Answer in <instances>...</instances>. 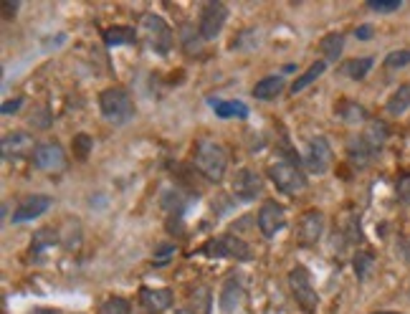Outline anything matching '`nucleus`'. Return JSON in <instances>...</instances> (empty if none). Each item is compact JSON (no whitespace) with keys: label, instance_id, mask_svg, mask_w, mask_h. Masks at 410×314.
<instances>
[{"label":"nucleus","instance_id":"1","mask_svg":"<svg viewBox=\"0 0 410 314\" xmlns=\"http://www.w3.org/2000/svg\"><path fill=\"white\" fill-rule=\"evenodd\" d=\"M193 168L208 182H221L228 170V152L213 139H200L193 152Z\"/></svg>","mask_w":410,"mask_h":314},{"label":"nucleus","instance_id":"2","mask_svg":"<svg viewBox=\"0 0 410 314\" xmlns=\"http://www.w3.org/2000/svg\"><path fill=\"white\" fill-rule=\"evenodd\" d=\"M99 112L104 120H109L112 125H127L132 120L137 107L134 99L129 96V92L122 87H109L99 94Z\"/></svg>","mask_w":410,"mask_h":314},{"label":"nucleus","instance_id":"3","mask_svg":"<svg viewBox=\"0 0 410 314\" xmlns=\"http://www.w3.org/2000/svg\"><path fill=\"white\" fill-rule=\"evenodd\" d=\"M266 172H269V180L276 185V190L286 195H297L307 188V175L294 160H276V163L269 165Z\"/></svg>","mask_w":410,"mask_h":314},{"label":"nucleus","instance_id":"4","mask_svg":"<svg viewBox=\"0 0 410 314\" xmlns=\"http://www.w3.org/2000/svg\"><path fill=\"white\" fill-rule=\"evenodd\" d=\"M198 253H203V256H208V258L251 261V246H248L246 241H241L236 233H221V236H215V239H210Z\"/></svg>","mask_w":410,"mask_h":314},{"label":"nucleus","instance_id":"5","mask_svg":"<svg viewBox=\"0 0 410 314\" xmlns=\"http://www.w3.org/2000/svg\"><path fill=\"white\" fill-rule=\"evenodd\" d=\"M142 31H145L147 44H150V49L155 51V54H160V56H167V54H170L172 44H175V33H172V28L167 25V20H165L162 15L147 13L145 18H142Z\"/></svg>","mask_w":410,"mask_h":314},{"label":"nucleus","instance_id":"6","mask_svg":"<svg viewBox=\"0 0 410 314\" xmlns=\"http://www.w3.org/2000/svg\"><path fill=\"white\" fill-rule=\"evenodd\" d=\"M289 289L297 299V304L307 314H314L319 307V294H316L314 284H312V274L307 271V266H294L289 271Z\"/></svg>","mask_w":410,"mask_h":314},{"label":"nucleus","instance_id":"7","mask_svg":"<svg viewBox=\"0 0 410 314\" xmlns=\"http://www.w3.org/2000/svg\"><path fill=\"white\" fill-rule=\"evenodd\" d=\"M226 20H228V6L226 3H221V0L203 3L200 20H198V33H200L203 41H213V38L223 31Z\"/></svg>","mask_w":410,"mask_h":314},{"label":"nucleus","instance_id":"8","mask_svg":"<svg viewBox=\"0 0 410 314\" xmlns=\"http://www.w3.org/2000/svg\"><path fill=\"white\" fill-rule=\"evenodd\" d=\"M31 160L41 172H49V175L61 172V170H66V165H69L66 150H63L58 142H53V139H51V142H38Z\"/></svg>","mask_w":410,"mask_h":314},{"label":"nucleus","instance_id":"9","mask_svg":"<svg viewBox=\"0 0 410 314\" xmlns=\"http://www.w3.org/2000/svg\"><path fill=\"white\" fill-rule=\"evenodd\" d=\"M231 193H233L236 201L251 203L264 193V180L253 168H241L236 170L233 180H231Z\"/></svg>","mask_w":410,"mask_h":314},{"label":"nucleus","instance_id":"10","mask_svg":"<svg viewBox=\"0 0 410 314\" xmlns=\"http://www.w3.org/2000/svg\"><path fill=\"white\" fill-rule=\"evenodd\" d=\"M335 163V152H332V145L327 142V137H312L309 147L304 152V165L309 168V172L314 175H324Z\"/></svg>","mask_w":410,"mask_h":314},{"label":"nucleus","instance_id":"11","mask_svg":"<svg viewBox=\"0 0 410 314\" xmlns=\"http://www.w3.org/2000/svg\"><path fill=\"white\" fill-rule=\"evenodd\" d=\"M256 226L264 233L266 239H274L278 231H284L286 226V211L284 206H278L276 201H266L259 208V215H256Z\"/></svg>","mask_w":410,"mask_h":314},{"label":"nucleus","instance_id":"12","mask_svg":"<svg viewBox=\"0 0 410 314\" xmlns=\"http://www.w3.org/2000/svg\"><path fill=\"white\" fill-rule=\"evenodd\" d=\"M51 206H53V198L51 195H25L23 201L18 203V208L13 211V223H28V220H36L41 218L44 213H49Z\"/></svg>","mask_w":410,"mask_h":314},{"label":"nucleus","instance_id":"13","mask_svg":"<svg viewBox=\"0 0 410 314\" xmlns=\"http://www.w3.org/2000/svg\"><path fill=\"white\" fill-rule=\"evenodd\" d=\"M324 233V213L316 211V208H309L304 211L302 218H299V228H297V239L302 246H314L319 244Z\"/></svg>","mask_w":410,"mask_h":314},{"label":"nucleus","instance_id":"14","mask_svg":"<svg viewBox=\"0 0 410 314\" xmlns=\"http://www.w3.org/2000/svg\"><path fill=\"white\" fill-rule=\"evenodd\" d=\"M172 302H175L172 289H147V287L139 289V304L147 314L167 312V309H172Z\"/></svg>","mask_w":410,"mask_h":314},{"label":"nucleus","instance_id":"15","mask_svg":"<svg viewBox=\"0 0 410 314\" xmlns=\"http://www.w3.org/2000/svg\"><path fill=\"white\" fill-rule=\"evenodd\" d=\"M3 160H13V157H31L33 150H36V145H33V139L28 132H8L6 137H3Z\"/></svg>","mask_w":410,"mask_h":314},{"label":"nucleus","instance_id":"16","mask_svg":"<svg viewBox=\"0 0 410 314\" xmlns=\"http://www.w3.org/2000/svg\"><path fill=\"white\" fill-rule=\"evenodd\" d=\"M243 296H246L243 284H241L236 277H231L226 284H223L221 296H218V307H221L223 314H233V312H238L241 302H243Z\"/></svg>","mask_w":410,"mask_h":314},{"label":"nucleus","instance_id":"17","mask_svg":"<svg viewBox=\"0 0 410 314\" xmlns=\"http://www.w3.org/2000/svg\"><path fill=\"white\" fill-rule=\"evenodd\" d=\"M286 89V79L281 74H271V76H264L261 82H256V87H253V96L261 101H271L276 99V96L284 94Z\"/></svg>","mask_w":410,"mask_h":314},{"label":"nucleus","instance_id":"18","mask_svg":"<svg viewBox=\"0 0 410 314\" xmlns=\"http://www.w3.org/2000/svg\"><path fill=\"white\" fill-rule=\"evenodd\" d=\"M360 137L365 139V145L370 147V150L380 152L383 147H385L387 137H390V130H387V125L383 120H370L365 125V130H362Z\"/></svg>","mask_w":410,"mask_h":314},{"label":"nucleus","instance_id":"19","mask_svg":"<svg viewBox=\"0 0 410 314\" xmlns=\"http://www.w3.org/2000/svg\"><path fill=\"white\" fill-rule=\"evenodd\" d=\"M337 117H340L345 125H367L370 122V117H367V109L362 107V104H357V101L352 99H342L340 104L335 107Z\"/></svg>","mask_w":410,"mask_h":314},{"label":"nucleus","instance_id":"20","mask_svg":"<svg viewBox=\"0 0 410 314\" xmlns=\"http://www.w3.org/2000/svg\"><path fill=\"white\" fill-rule=\"evenodd\" d=\"M373 157H375V152L365 145V139H362V137H352L347 142V160L354 165V168H360V170L367 168Z\"/></svg>","mask_w":410,"mask_h":314},{"label":"nucleus","instance_id":"21","mask_svg":"<svg viewBox=\"0 0 410 314\" xmlns=\"http://www.w3.org/2000/svg\"><path fill=\"white\" fill-rule=\"evenodd\" d=\"M210 107H213V112L218 114L221 120H231V117H236V120H248V107L238 99H231V101L210 99Z\"/></svg>","mask_w":410,"mask_h":314},{"label":"nucleus","instance_id":"22","mask_svg":"<svg viewBox=\"0 0 410 314\" xmlns=\"http://www.w3.org/2000/svg\"><path fill=\"white\" fill-rule=\"evenodd\" d=\"M324 71H327V61H324V58H319V61H314L309 66V69L304 71L302 76H299V79H294V82H291V87H289V92L294 96L299 94V92H304V89L307 87H312V84L316 82V79H319V76L324 74Z\"/></svg>","mask_w":410,"mask_h":314},{"label":"nucleus","instance_id":"23","mask_svg":"<svg viewBox=\"0 0 410 314\" xmlns=\"http://www.w3.org/2000/svg\"><path fill=\"white\" fill-rule=\"evenodd\" d=\"M104 44L107 46H132L137 44V31L132 25H112L104 31Z\"/></svg>","mask_w":410,"mask_h":314},{"label":"nucleus","instance_id":"24","mask_svg":"<svg viewBox=\"0 0 410 314\" xmlns=\"http://www.w3.org/2000/svg\"><path fill=\"white\" fill-rule=\"evenodd\" d=\"M319 51H322V58L327 63L340 61L342 51H345V36L342 33H329L319 41Z\"/></svg>","mask_w":410,"mask_h":314},{"label":"nucleus","instance_id":"25","mask_svg":"<svg viewBox=\"0 0 410 314\" xmlns=\"http://www.w3.org/2000/svg\"><path fill=\"white\" fill-rule=\"evenodd\" d=\"M373 63H375L373 56L352 58V61H347L345 66H342V74L347 76V79H352V82H362V79H365V76L370 74Z\"/></svg>","mask_w":410,"mask_h":314},{"label":"nucleus","instance_id":"26","mask_svg":"<svg viewBox=\"0 0 410 314\" xmlns=\"http://www.w3.org/2000/svg\"><path fill=\"white\" fill-rule=\"evenodd\" d=\"M410 107V87L408 84H403V87H398L395 92H392V96L387 99V114H392V117H400V114H405Z\"/></svg>","mask_w":410,"mask_h":314},{"label":"nucleus","instance_id":"27","mask_svg":"<svg viewBox=\"0 0 410 314\" xmlns=\"http://www.w3.org/2000/svg\"><path fill=\"white\" fill-rule=\"evenodd\" d=\"M58 233H61V241L69 251H76V249L82 246V226L76 223V218H66L63 231H58Z\"/></svg>","mask_w":410,"mask_h":314},{"label":"nucleus","instance_id":"28","mask_svg":"<svg viewBox=\"0 0 410 314\" xmlns=\"http://www.w3.org/2000/svg\"><path fill=\"white\" fill-rule=\"evenodd\" d=\"M56 244H61V233L53 231V228H38L33 233V251H46V249H53Z\"/></svg>","mask_w":410,"mask_h":314},{"label":"nucleus","instance_id":"29","mask_svg":"<svg viewBox=\"0 0 410 314\" xmlns=\"http://www.w3.org/2000/svg\"><path fill=\"white\" fill-rule=\"evenodd\" d=\"M190 302H193V312L196 314H210V302H213L210 289H205V287H196V289L190 291Z\"/></svg>","mask_w":410,"mask_h":314},{"label":"nucleus","instance_id":"30","mask_svg":"<svg viewBox=\"0 0 410 314\" xmlns=\"http://www.w3.org/2000/svg\"><path fill=\"white\" fill-rule=\"evenodd\" d=\"M352 266H354V274H357V279L360 282H365L367 277H370V271H373L375 266V256L370 251H357L352 258Z\"/></svg>","mask_w":410,"mask_h":314},{"label":"nucleus","instance_id":"31","mask_svg":"<svg viewBox=\"0 0 410 314\" xmlns=\"http://www.w3.org/2000/svg\"><path fill=\"white\" fill-rule=\"evenodd\" d=\"M96 314H132V307H129L124 296H109L107 302H101Z\"/></svg>","mask_w":410,"mask_h":314},{"label":"nucleus","instance_id":"32","mask_svg":"<svg viewBox=\"0 0 410 314\" xmlns=\"http://www.w3.org/2000/svg\"><path fill=\"white\" fill-rule=\"evenodd\" d=\"M71 145H74V155L79 157V160H87L89 152H91V147H94V139L89 137V134L82 132V134H76Z\"/></svg>","mask_w":410,"mask_h":314},{"label":"nucleus","instance_id":"33","mask_svg":"<svg viewBox=\"0 0 410 314\" xmlns=\"http://www.w3.org/2000/svg\"><path fill=\"white\" fill-rule=\"evenodd\" d=\"M403 8V3L400 0H370L367 3V11L373 13H395Z\"/></svg>","mask_w":410,"mask_h":314},{"label":"nucleus","instance_id":"34","mask_svg":"<svg viewBox=\"0 0 410 314\" xmlns=\"http://www.w3.org/2000/svg\"><path fill=\"white\" fill-rule=\"evenodd\" d=\"M408 63H410V49L392 51V54H387V58H385L387 69H400V66H408Z\"/></svg>","mask_w":410,"mask_h":314},{"label":"nucleus","instance_id":"35","mask_svg":"<svg viewBox=\"0 0 410 314\" xmlns=\"http://www.w3.org/2000/svg\"><path fill=\"white\" fill-rule=\"evenodd\" d=\"M395 190H398L400 203H405V206H410V175L398 177V185H395Z\"/></svg>","mask_w":410,"mask_h":314},{"label":"nucleus","instance_id":"36","mask_svg":"<svg viewBox=\"0 0 410 314\" xmlns=\"http://www.w3.org/2000/svg\"><path fill=\"white\" fill-rule=\"evenodd\" d=\"M170 253H175V244H165V246H160L158 251H155V264H165Z\"/></svg>","mask_w":410,"mask_h":314},{"label":"nucleus","instance_id":"37","mask_svg":"<svg viewBox=\"0 0 410 314\" xmlns=\"http://www.w3.org/2000/svg\"><path fill=\"white\" fill-rule=\"evenodd\" d=\"M0 11H3V20H13V15H15V11H18V3L3 0V3H0Z\"/></svg>","mask_w":410,"mask_h":314},{"label":"nucleus","instance_id":"38","mask_svg":"<svg viewBox=\"0 0 410 314\" xmlns=\"http://www.w3.org/2000/svg\"><path fill=\"white\" fill-rule=\"evenodd\" d=\"M398 253L405 264H410V236H403V239L398 241Z\"/></svg>","mask_w":410,"mask_h":314},{"label":"nucleus","instance_id":"39","mask_svg":"<svg viewBox=\"0 0 410 314\" xmlns=\"http://www.w3.org/2000/svg\"><path fill=\"white\" fill-rule=\"evenodd\" d=\"M20 107H23V96H18V99H13V101H6V104L0 107V112L3 114H15Z\"/></svg>","mask_w":410,"mask_h":314},{"label":"nucleus","instance_id":"40","mask_svg":"<svg viewBox=\"0 0 410 314\" xmlns=\"http://www.w3.org/2000/svg\"><path fill=\"white\" fill-rule=\"evenodd\" d=\"M373 33H375L373 25H357V28H354V36L360 38V41H370V38H373Z\"/></svg>","mask_w":410,"mask_h":314},{"label":"nucleus","instance_id":"41","mask_svg":"<svg viewBox=\"0 0 410 314\" xmlns=\"http://www.w3.org/2000/svg\"><path fill=\"white\" fill-rule=\"evenodd\" d=\"M28 314H61V312H58V309H51V307H36Z\"/></svg>","mask_w":410,"mask_h":314},{"label":"nucleus","instance_id":"42","mask_svg":"<svg viewBox=\"0 0 410 314\" xmlns=\"http://www.w3.org/2000/svg\"><path fill=\"white\" fill-rule=\"evenodd\" d=\"M175 314H196L193 309H175Z\"/></svg>","mask_w":410,"mask_h":314},{"label":"nucleus","instance_id":"43","mask_svg":"<svg viewBox=\"0 0 410 314\" xmlns=\"http://www.w3.org/2000/svg\"><path fill=\"white\" fill-rule=\"evenodd\" d=\"M373 314H400V312H373Z\"/></svg>","mask_w":410,"mask_h":314}]
</instances>
